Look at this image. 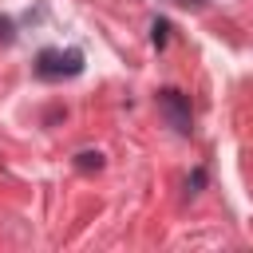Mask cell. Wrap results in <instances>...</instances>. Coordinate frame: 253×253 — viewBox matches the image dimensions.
<instances>
[{
	"instance_id": "1",
	"label": "cell",
	"mask_w": 253,
	"mask_h": 253,
	"mask_svg": "<svg viewBox=\"0 0 253 253\" xmlns=\"http://www.w3.org/2000/svg\"><path fill=\"white\" fill-rule=\"evenodd\" d=\"M79 71H83V51H75V47H67V51L47 47V51L36 55V75L40 79H71Z\"/></svg>"
},
{
	"instance_id": "2",
	"label": "cell",
	"mask_w": 253,
	"mask_h": 253,
	"mask_svg": "<svg viewBox=\"0 0 253 253\" xmlns=\"http://www.w3.org/2000/svg\"><path fill=\"white\" fill-rule=\"evenodd\" d=\"M158 107H162V115L170 119V126H174L178 134H190V103H186L182 91H174V87L158 91Z\"/></svg>"
},
{
	"instance_id": "3",
	"label": "cell",
	"mask_w": 253,
	"mask_h": 253,
	"mask_svg": "<svg viewBox=\"0 0 253 253\" xmlns=\"http://www.w3.org/2000/svg\"><path fill=\"white\" fill-rule=\"evenodd\" d=\"M75 166L79 170H99L103 166V154L99 150H83V154H75Z\"/></svg>"
},
{
	"instance_id": "4",
	"label": "cell",
	"mask_w": 253,
	"mask_h": 253,
	"mask_svg": "<svg viewBox=\"0 0 253 253\" xmlns=\"http://www.w3.org/2000/svg\"><path fill=\"white\" fill-rule=\"evenodd\" d=\"M166 32H170V24H166V20H154V47L166 43Z\"/></svg>"
}]
</instances>
